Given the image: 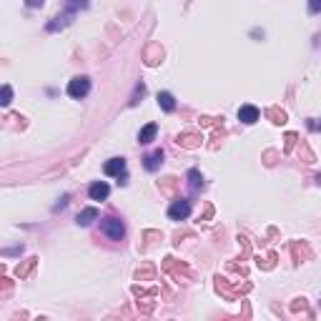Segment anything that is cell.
Masks as SVG:
<instances>
[{
  "instance_id": "cell-1",
  "label": "cell",
  "mask_w": 321,
  "mask_h": 321,
  "mask_svg": "<svg viewBox=\"0 0 321 321\" xmlns=\"http://www.w3.org/2000/svg\"><path fill=\"white\" fill-rule=\"evenodd\" d=\"M101 231L108 236V239H113V241H121L123 236H126V226H123V221L121 218H103L101 221Z\"/></svg>"
},
{
  "instance_id": "cell-11",
  "label": "cell",
  "mask_w": 321,
  "mask_h": 321,
  "mask_svg": "<svg viewBox=\"0 0 321 321\" xmlns=\"http://www.w3.org/2000/svg\"><path fill=\"white\" fill-rule=\"evenodd\" d=\"M96 218H98V211H96V208H85V211H80V213H78V218H75V221H78V226H88V223H90V221H96Z\"/></svg>"
},
{
  "instance_id": "cell-16",
  "label": "cell",
  "mask_w": 321,
  "mask_h": 321,
  "mask_svg": "<svg viewBox=\"0 0 321 321\" xmlns=\"http://www.w3.org/2000/svg\"><path fill=\"white\" fill-rule=\"evenodd\" d=\"M189 184H191L193 191H196V189L201 186V173H198L196 168H193V171H189Z\"/></svg>"
},
{
  "instance_id": "cell-15",
  "label": "cell",
  "mask_w": 321,
  "mask_h": 321,
  "mask_svg": "<svg viewBox=\"0 0 321 321\" xmlns=\"http://www.w3.org/2000/svg\"><path fill=\"white\" fill-rule=\"evenodd\" d=\"M35 261H38V258H28V263H25V266H18V271H15V273H18L20 279H23V276H28V273L33 271V266H35Z\"/></svg>"
},
{
  "instance_id": "cell-14",
  "label": "cell",
  "mask_w": 321,
  "mask_h": 321,
  "mask_svg": "<svg viewBox=\"0 0 321 321\" xmlns=\"http://www.w3.org/2000/svg\"><path fill=\"white\" fill-rule=\"evenodd\" d=\"M10 101H13V88L10 85H3L0 88V106L5 108V106H10Z\"/></svg>"
},
{
  "instance_id": "cell-3",
  "label": "cell",
  "mask_w": 321,
  "mask_h": 321,
  "mask_svg": "<svg viewBox=\"0 0 321 321\" xmlns=\"http://www.w3.org/2000/svg\"><path fill=\"white\" fill-rule=\"evenodd\" d=\"M189 213H191V203L189 201H173L171 203V208H168V218L171 221H184V218H189Z\"/></svg>"
},
{
  "instance_id": "cell-19",
  "label": "cell",
  "mask_w": 321,
  "mask_h": 321,
  "mask_svg": "<svg viewBox=\"0 0 321 321\" xmlns=\"http://www.w3.org/2000/svg\"><path fill=\"white\" fill-rule=\"evenodd\" d=\"M43 3H45V0H25L28 8H43Z\"/></svg>"
},
{
  "instance_id": "cell-17",
  "label": "cell",
  "mask_w": 321,
  "mask_h": 321,
  "mask_svg": "<svg viewBox=\"0 0 321 321\" xmlns=\"http://www.w3.org/2000/svg\"><path fill=\"white\" fill-rule=\"evenodd\" d=\"M143 93H146V88L138 83V85H135V93H133V98H130V106H135V103H138V98H141Z\"/></svg>"
},
{
  "instance_id": "cell-8",
  "label": "cell",
  "mask_w": 321,
  "mask_h": 321,
  "mask_svg": "<svg viewBox=\"0 0 321 321\" xmlns=\"http://www.w3.org/2000/svg\"><path fill=\"white\" fill-rule=\"evenodd\" d=\"M178 146H184V148H196V146H201V135H198V133H181V135H178Z\"/></svg>"
},
{
  "instance_id": "cell-7",
  "label": "cell",
  "mask_w": 321,
  "mask_h": 321,
  "mask_svg": "<svg viewBox=\"0 0 321 321\" xmlns=\"http://www.w3.org/2000/svg\"><path fill=\"white\" fill-rule=\"evenodd\" d=\"M161 163H163V151H161V148H158V151H153V153H148V156L143 158V166H146V171H156Z\"/></svg>"
},
{
  "instance_id": "cell-18",
  "label": "cell",
  "mask_w": 321,
  "mask_h": 321,
  "mask_svg": "<svg viewBox=\"0 0 321 321\" xmlns=\"http://www.w3.org/2000/svg\"><path fill=\"white\" fill-rule=\"evenodd\" d=\"M319 8H321V0H309V10L311 13H319Z\"/></svg>"
},
{
  "instance_id": "cell-9",
  "label": "cell",
  "mask_w": 321,
  "mask_h": 321,
  "mask_svg": "<svg viewBox=\"0 0 321 321\" xmlns=\"http://www.w3.org/2000/svg\"><path fill=\"white\" fill-rule=\"evenodd\" d=\"M70 20H73V15H70V13H63V15L53 18V23H48V30H51V33H56V30H61V28H65V25H68Z\"/></svg>"
},
{
  "instance_id": "cell-4",
  "label": "cell",
  "mask_w": 321,
  "mask_h": 321,
  "mask_svg": "<svg viewBox=\"0 0 321 321\" xmlns=\"http://www.w3.org/2000/svg\"><path fill=\"white\" fill-rule=\"evenodd\" d=\"M103 171H106V176H123L126 173V161L123 158H111V161H106Z\"/></svg>"
},
{
  "instance_id": "cell-6",
  "label": "cell",
  "mask_w": 321,
  "mask_h": 321,
  "mask_svg": "<svg viewBox=\"0 0 321 321\" xmlns=\"http://www.w3.org/2000/svg\"><path fill=\"white\" fill-rule=\"evenodd\" d=\"M239 121H244V123H256L258 121V108L256 106H241L239 108Z\"/></svg>"
},
{
  "instance_id": "cell-5",
  "label": "cell",
  "mask_w": 321,
  "mask_h": 321,
  "mask_svg": "<svg viewBox=\"0 0 321 321\" xmlns=\"http://www.w3.org/2000/svg\"><path fill=\"white\" fill-rule=\"evenodd\" d=\"M108 193H111V189H108V184H106V181H96V184L88 189V196H90L93 201H106V198H108Z\"/></svg>"
},
{
  "instance_id": "cell-12",
  "label": "cell",
  "mask_w": 321,
  "mask_h": 321,
  "mask_svg": "<svg viewBox=\"0 0 321 321\" xmlns=\"http://www.w3.org/2000/svg\"><path fill=\"white\" fill-rule=\"evenodd\" d=\"M158 106H161L166 113H171V111L176 108V101H173L171 93H158Z\"/></svg>"
},
{
  "instance_id": "cell-10",
  "label": "cell",
  "mask_w": 321,
  "mask_h": 321,
  "mask_svg": "<svg viewBox=\"0 0 321 321\" xmlns=\"http://www.w3.org/2000/svg\"><path fill=\"white\" fill-rule=\"evenodd\" d=\"M156 130H158V126H156V123L143 126V130L138 133V143H151V141L156 138Z\"/></svg>"
},
{
  "instance_id": "cell-2",
  "label": "cell",
  "mask_w": 321,
  "mask_h": 321,
  "mask_svg": "<svg viewBox=\"0 0 321 321\" xmlns=\"http://www.w3.org/2000/svg\"><path fill=\"white\" fill-rule=\"evenodd\" d=\"M88 90H90V80H88L85 75H78V78H73V80L68 83V96H70V98H85Z\"/></svg>"
},
{
  "instance_id": "cell-13",
  "label": "cell",
  "mask_w": 321,
  "mask_h": 321,
  "mask_svg": "<svg viewBox=\"0 0 321 321\" xmlns=\"http://www.w3.org/2000/svg\"><path fill=\"white\" fill-rule=\"evenodd\" d=\"M88 8V0H65V13L75 15L78 10H85Z\"/></svg>"
}]
</instances>
